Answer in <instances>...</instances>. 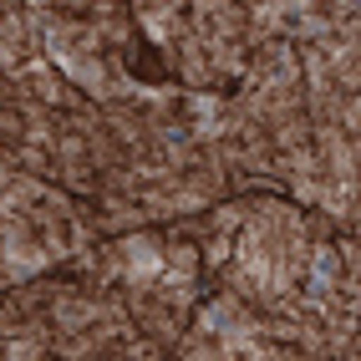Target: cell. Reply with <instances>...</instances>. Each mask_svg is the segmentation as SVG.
I'll list each match as a JSON object with an SVG mask.
<instances>
[{"label": "cell", "mask_w": 361, "mask_h": 361, "mask_svg": "<svg viewBox=\"0 0 361 361\" xmlns=\"http://www.w3.org/2000/svg\"><path fill=\"white\" fill-rule=\"evenodd\" d=\"M264 133H270V142H275L280 153L310 148V117H305V112H285V117H275V123L264 128Z\"/></svg>", "instance_id": "cell-9"}, {"label": "cell", "mask_w": 361, "mask_h": 361, "mask_svg": "<svg viewBox=\"0 0 361 361\" xmlns=\"http://www.w3.org/2000/svg\"><path fill=\"white\" fill-rule=\"evenodd\" d=\"M117 250H123V280H153L163 270V224H137L117 234Z\"/></svg>", "instance_id": "cell-1"}, {"label": "cell", "mask_w": 361, "mask_h": 361, "mask_svg": "<svg viewBox=\"0 0 361 361\" xmlns=\"http://www.w3.org/2000/svg\"><path fill=\"white\" fill-rule=\"evenodd\" d=\"M61 188L66 194H97V163L82 158V163H61Z\"/></svg>", "instance_id": "cell-15"}, {"label": "cell", "mask_w": 361, "mask_h": 361, "mask_svg": "<svg viewBox=\"0 0 361 361\" xmlns=\"http://www.w3.org/2000/svg\"><path fill=\"white\" fill-rule=\"evenodd\" d=\"M163 270H173V275H199V270H204V259H199V239L163 234Z\"/></svg>", "instance_id": "cell-8"}, {"label": "cell", "mask_w": 361, "mask_h": 361, "mask_svg": "<svg viewBox=\"0 0 361 361\" xmlns=\"http://www.w3.org/2000/svg\"><path fill=\"white\" fill-rule=\"evenodd\" d=\"M316 11L326 20H346V16H361V0H316Z\"/></svg>", "instance_id": "cell-20"}, {"label": "cell", "mask_w": 361, "mask_h": 361, "mask_svg": "<svg viewBox=\"0 0 361 361\" xmlns=\"http://www.w3.org/2000/svg\"><path fill=\"white\" fill-rule=\"evenodd\" d=\"M20 6H26V0H0V20H6V16H16Z\"/></svg>", "instance_id": "cell-21"}, {"label": "cell", "mask_w": 361, "mask_h": 361, "mask_svg": "<svg viewBox=\"0 0 361 361\" xmlns=\"http://www.w3.org/2000/svg\"><path fill=\"white\" fill-rule=\"evenodd\" d=\"M183 92H224L229 82L214 71V61L199 51V56H178V77H173Z\"/></svg>", "instance_id": "cell-6"}, {"label": "cell", "mask_w": 361, "mask_h": 361, "mask_svg": "<svg viewBox=\"0 0 361 361\" xmlns=\"http://www.w3.org/2000/svg\"><path fill=\"white\" fill-rule=\"evenodd\" d=\"M204 56L214 61V71H219L224 82H239L245 66H250V46L239 36H219V41H204Z\"/></svg>", "instance_id": "cell-4"}, {"label": "cell", "mask_w": 361, "mask_h": 361, "mask_svg": "<svg viewBox=\"0 0 361 361\" xmlns=\"http://www.w3.org/2000/svg\"><path fill=\"white\" fill-rule=\"evenodd\" d=\"M133 326L142 331V336H158V341L173 351V341L188 331V310H178V305H163V300H153V305H142L137 316H133Z\"/></svg>", "instance_id": "cell-3"}, {"label": "cell", "mask_w": 361, "mask_h": 361, "mask_svg": "<svg viewBox=\"0 0 361 361\" xmlns=\"http://www.w3.org/2000/svg\"><path fill=\"white\" fill-rule=\"evenodd\" d=\"M326 71H331V82L341 92H361V46H336Z\"/></svg>", "instance_id": "cell-10"}, {"label": "cell", "mask_w": 361, "mask_h": 361, "mask_svg": "<svg viewBox=\"0 0 361 361\" xmlns=\"http://www.w3.org/2000/svg\"><path fill=\"white\" fill-rule=\"evenodd\" d=\"M0 142H6V148L26 142V117H20L16 102H0Z\"/></svg>", "instance_id": "cell-19"}, {"label": "cell", "mask_w": 361, "mask_h": 361, "mask_svg": "<svg viewBox=\"0 0 361 361\" xmlns=\"http://www.w3.org/2000/svg\"><path fill=\"white\" fill-rule=\"evenodd\" d=\"M300 234H305V245H331V239L341 234V224H336L326 209H300Z\"/></svg>", "instance_id": "cell-14"}, {"label": "cell", "mask_w": 361, "mask_h": 361, "mask_svg": "<svg viewBox=\"0 0 361 361\" xmlns=\"http://www.w3.org/2000/svg\"><path fill=\"white\" fill-rule=\"evenodd\" d=\"M87 158L97 163V168H112V163H128V148L107 128H97V133H87Z\"/></svg>", "instance_id": "cell-12"}, {"label": "cell", "mask_w": 361, "mask_h": 361, "mask_svg": "<svg viewBox=\"0 0 361 361\" xmlns=\"http://www.w3.org/2000/svg\"><path fill=\"white\" fill-rule=\"evenodd\" d=\"M51 346L41 336H6V361H46Z\"/></svg>", "instance_id": "cell-17"}, {"label": "cell", "mask_w": 361, "mask_h": 361, "mask_svg": "<svg viewBox=\"0 0 361 361\" xmlns=\"http://www.w3.org/2000/svg\"><path fill=\"white\" fill-rule=\"evenodd\" d=\"M326 214L341 229H356L361 224V199H356V178H336L331 188H326V204H321Z\"/></svg>", "instance_id": "cell-5"}, {"label": "cell", "mask_w": 361, "mask_h": 361, "mask_svg": "<svg viewBox=\"0 0 361 361\" xmlns=\"http://www.w3.org/2000/svg\"><path fill=\"white\" fill-rule=\"evenodd\" d=\"M16 168L20 173H36L41 183H61V163H56V153L51 148H41V142H16Z\"/></svg>", "instance_id": "cell-7"}, {"label": "cell", "mask_w": 361, "mask_h": 361, "mask_svg": "<svg viewBox=\"0 0 361 361\" xmlns=\"http://www.w3.org/2000/svg\"><path fill=\"white\" fill-rule=\"evenodd\" d=\"M331 245H336V255H341V270L361 280V239H356V229H341Z\"/></svg>", "instance_id": "cell-18"}, {"label": "cell", "mask_w": 361, "mask_h": 361, "mask_svg": "<svg viewBox=\"0 0 361 361\" xmlns=\"http://www.w3.org/2000/svg\"><path fill=\"white\" fill-rule=\"evenodd\" d=\"M168 356H178V361H224V356H219V336L194 331V326L173 341V351H168Z\"/></svg>", "instance_id": "cell-11"}, {"label": "cell", "mask_w": 361, "mask_h": 361, "mask_svg": "<svg viewBox=\"0 0 361 361\" xmlns=\"http://www.w3.org/2000/svg\"><path fill=\"white\" fill-rule=\"evenodd\" d=\"M56 71L71 82V87H82L92 102H107V61L97 56V51H77V56H66V61H56Z\"/></svg>", "instance_id": "cell-2"}, {"label": "cell", "mask_w": 361, "mask_h": 361, "mask_svg": "<svg viewBox=\"0 0 361 361\" xmlns=\"http://www.w3.org/2000/svg\"><path fill=\"white\" fill-rule=\"evenodd\" d=\"M142 178L133 173V163H112V168H97V194H137Z\"/></svg>", "instance_id": "cell-13"}, {"label": "cell", "mask_w": 361, "mask_h": 361, "mask_svg": "<svg viewBox=\"0 0 361 361\" xmlns=\"http://www.w3.org/2000/svg\"><path fill=\"white\" fill-rule=\"evenodd\" d=\"M199 259H204V270L214 275L224 259H234V234H214V229H209V234L199 239Z\"/></svg>", "instance_id": "cell-16"}]
</instances>
